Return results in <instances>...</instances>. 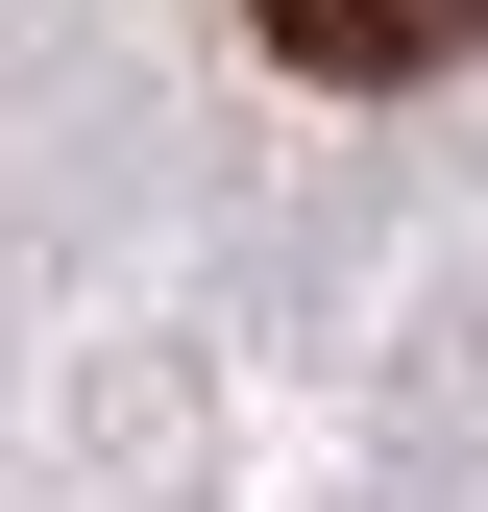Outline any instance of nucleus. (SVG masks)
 <instances>
[{"label":"nucleus","mask_w":488,"mask_h":512,"mask_svg":"<svg viewBox=\"0 0 488 512\" xmlns=\"http://www.w3.org/2000/svg\"><path fill=\"white\" fill-rule=\"evenodd\" d=\"M244 25H269L293 74H342V98H415V74L488 49V0H244Z\"/></svg>","instance_id":"1"}]
</instances>
